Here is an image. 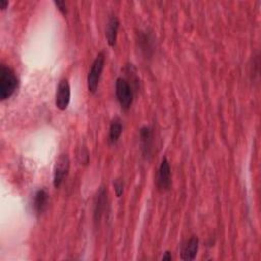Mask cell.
<instances>
[{
	"label": "cell",
	"mask_w": 261,
	"mask_h": 261,
	"mask_svg": "<svg viewBox=\"0 0 261 261\" xmlns=\"http://www.w3.org/2000/svg\"><path fill=\"white\" fill-rule=\"evenodd\" d=\"M19 80L16 72L9 66L2 65L0 68V99L1 101L8 99L17 90Z\"/></svg>",
	"instance_id": "cell-1"
},
{
	"label": "cell",
	"mask_w": 261,
	"mask_h": 261,
	"mask_svg": "<svg viewBox=\"0 0 261 261\" xmlns=\"http://www.w3.org/2000/svg\"><path fill=\"white\" fill-rule=\"evenodd\" d=\"M119 27H120V22L117 17H112L107 25L106 28V40L108 45L113 47L117 43L118 39V32H119Z\"/></svg>",
	"instance_id": "cell-10"
},
{
	"label": "cell",
	"mask_w": 261,
	"mask_h": 261,
	"mask_svg": "<svg viewBox=\"0 0 261 261\" xmlns=\"http://www.w3.org/2000/svg\"><path fill=\"white\" fill-rule=\"evenodd\" d=\"M123 132V125L120 119H115L112 121L111 125H110V129H109V141L111 144H115Z\"/></svg>",
	"instance_id": "cell-11"
},
{
	"label": "cell",
	"mask_w": 261,
	"mask_h": 261,
	"mask_svg": "<svg viewBox=\"0 0 261 261\" xmlns=\"http://www.w3.org/2000/svg\"><path fill=\"white\" fill-rule=\"evenodd\" d=\"M7 6H8L7 0H0V8H1V10H5Z\"/></svg>",
	"instance_id": "cell-15"
},
{
	"label": "cell",
	"mask_w": 261,
	"mask_h": 261,
	"mask_svg": "<svg viewBox=\"0 0 261 261\" xmlns=\"http://www.w3.org/2000/svg\"><path fill=\"white\" fill-rule=\"evenodd\" d=\"M171 186V171L167 158L164 157L158 169L157 187L162 191H168Z\"/></svg>",
	"instance_id": "cell-6"
},
{
	"label": "cell",
	"mask_w": 261,
	"mask_h": 261,
	"mask_svg": "<svg viewBox=\"0 0 261 261\" xmlns=\"http://www.w3.org/2000/svg\"><path fill=\"white\" fill-rule=\"evenodd\" d=\"M115 93L123 109L128 110L133 104L134 92L127 80L119 78L115 83Z\"/></svg>",
	"instance_id": "cell-3"
},
{
	"label": "cell",
	"mask_w": 261,
	"mask_h": 261,
	"mask_svg": "<svg viewBox=\"0 0 261 261\" xmlns=\"http://www.w3.org/2000/svg\"><path fill=\"white\" fill-rule=\"evenodd\" d=\"M48 203H49V195L45 190H39L35 194L34 198V210L38 215L42 214L44 212L47 207H48Z\"/></svg>",
	"instance_id": "cell-9"
},
{
	"label": "cell",
	"mask_w": 261,
	"mask_h": 261,
	"mask_svg": "<svg viewBox=\"0 0 261 261\" xmlns=\"http://www.w3.org/2000/svg\"><path fill=\"white\" fill-rule=\"evenodd\" d=\"M70 102V86L67 79H63L55 95V105L60 110H65Z\"/></svg>",
	"instance_id": "cell-5"
},
{
	"label": "cell",
	"mask_w": 261,
	"mask_h": 261,
	"mask_svg": "<svg viewBox=\"0 0 261 261\" xmlns=\"http://www.w3.org/2000/svg\"><path fill=\"white\" fill-rule=\"evenodd\" d=\"M104 65H105V57L104 54L101 52L97 55L95 61L93 62L91 68L89 70L88 74V79H87V84H88V90L90 93H95L99 81L102 76V72L104 69Z\"/></svg>",
	"instance_id": "cell-2"
},
{
	"label": "cell",
	"mask_w": 261,
	"mask_h": 261,
	"mask_svg": "<svg viewBox=\"0 0 261 261\" xmlns=\"http://www.w3.org/2000/svg\"><path fill=\"white\" fill-rule=\"evenodd\" d=\"M198 249H199V240L197 237H192L183 246L181 258L185 261L194 260L197 255Z\"/></svg>",
	"instance_id": "cell-7"
},
{
	"label": "cell",
	"mask_w": 261,
	"mask_h": 261,
	"mask_svg": "<svg viewBox=\"0 0 261 261\" xmlns=\"http://www.w3.org/2000/svg\"><path fill=\"white\" fill-rule=\"evenodd\" d=\"M54 4L57 7V9H59L64 14V16H66L67 9H66V4L65 1H54Z\"/></svg>",
	"instance_id": "cell-13"
},
{
	"label": "cell",
	"mask_w": 261,
	"mask_h": 261,
	"mask_svg": "<svg viewBox=\"0 0 261 261\" xmlns=\"http://www.w3.org/2000/svg\"><path fill=\"white\" fill-rule=\"evenodd\" d=\"M140 139L142 150L145 156H148L151 153L152 143H153V135L152 130L149 127H143L140 130Z\"/></svg>",
	"instance_id": "cell-8"
},
{
	"label": "cell",
	"mask_w": 261,
	"mask_h": 261,
	"mask_svg": "<svg viewBox=\"0 0 261 261\" xmlns=\"http://www.w3.org/2000/svg\"><path fill=\"white\" fill-rule=\"evenodd\" d=\"M113 185H114L115 192H117V196H118V197H121L122 194H123V191H124L123 183H122V182H115Z\"/></svg>",
	"instance_id": "cell-14"
},
{
	"label": "cell",
	"mask_w": 261,
	"mask_h": 261,
	"mask_svg": "<svg viewBox=\"0 0 261 261\" xmlns=\"http://www.w3.org/2000/svg\"><path fill=\"white\" fill-rule=\"evenodd\" d=\"M105 204H106V191L104 189H101L99 194H98L97 202L95 204L94 215H95L96 221H99L101 219V215H102V213H103Z\"/></svg>",
	"instance_id": "cell-12"
},
{
	"label": "cell",
	"mask_w": 261,
	"mask_h": 261,
	"mask_svg": "<svg viewBox=\"0 0 261 261\" xmlns=\"http://www.w3.org/2000/svg\"><path fill=\"white\" fill-rule=\"evenodd\" d=\"M171 259H172V256H171V253L169 251H166L164 253V255L163 256V260H164V261H170Z\"/></svg>",
	"instance_id": "cell-16"
},
{
	"label": "cell",
	"mask_w": 261,
	"mask_h": 261,
	"mask_svg": "<svg viewBox=\"0 0 261 261\" xmlns=\"http://www.w3.org/2000/svg\"><path fill=\"white\" fill-rule=\"evenodd\" d=\"M70 161L67 154H62L54 166L53 172V185L55 188H60L69 173Z\"/></svg>",
	"instance_id": "cell-4"
}]
</instances>
